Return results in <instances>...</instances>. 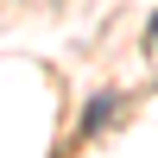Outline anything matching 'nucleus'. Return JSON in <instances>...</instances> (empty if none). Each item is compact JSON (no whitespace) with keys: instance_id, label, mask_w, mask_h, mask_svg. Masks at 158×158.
<instances>
[{"instance_id":"obj_2","label":"nucleus","mask_w":158,"mask_h":158,"mask_svg":"<svg viewBox=\"0 0 158 158\" xmlns=\"http://www.w3.org/2000/svg\"><path fill=\"white\" fill-rule=\"evenodd\" d=\"M152 44H158V19H152Z\"/></svg>"},{"instance_id":"obj_1","label":"nucleus","mask_w":158,"mask_h":158,"mask_svg":"<svg viewBox=\"0 0 158 158\" xmlns=\"http://www.w3.org/2000/svg\"><path fill=\"white\" fill-rule=\"evenodd\" d=\"M108 114H114V95H95V108H89V133L108 127Z\"/></svg>"}]
</instances>
